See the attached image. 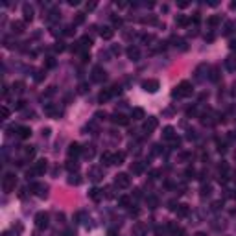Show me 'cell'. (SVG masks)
Listing matches in <instances>:
<instances>
[{
	"mask_svg": "<svg viewBox=\"0 0 236 236\" xmlns=\"http://www.w3.org/2000/svg\"><path fill=\"white\" fill-rule=\"evenodd\" d=\"M13 90L17 94H22L24 92V83H22V81H17V83H13Z\"/></svg>",
	"mask_w": 236,
	"mask_h": 236,
	"instance_id": "31",
	"label": "cell"
},
{
	"mask_svg": "<svg viewBox=\"0 0 236 236\" xmlns=\"http://www.w3.org/2000/svg\"><path fill=\"white\" fill-rule=\"evenodd\" d=\"M31 190H39L37 192L39 198H46L48 196V186L46 184H31Z\"/></svg>",
	"mask_w": 236,
	"mask_h": 236,
	"instance_id": "13",
	"label": "cell"
},
{
	"mask_svg": "<svg viewBox=\"0 0 236 236\" xmlns=\"http://www.w3.org/2000/svg\"><path fill=\"white\" fill-rule=\"evenodd\" d=\"M192 92H194V87H192L190 81H181L174 90V96L175 98H188V96H192Z\"/></svg>",
	"mask_w": 236,
	"mask_h": 236,
	"instance_id": "1",
	"label": "cell"
},
{
	"mask_svg": "<svg viewBox=\"0 0 236 236\" xmlns=\"http://www.w3.org/2000/svg\"><path fill=\"white\" fill-rule=\"evenodd\" d=\"M105 196H107V198H113V196H115V194H113V186L105 188Z\"/></svg>",
	"mask_w": 236,
	"mask_h": 236,
	"instance_id": "45",
	"label": "cell"
},
{
	"mask_svg": "<svg viewBox=\"0 0 236 236\" xmlns=\"http://www.w3.org/2000/svg\"><path fill=\"white\" fill-rule=\"evenodd\" d=\"M17 135H19V139H28L31 135V129L26 127V125H21V127H17Z\"/></svg>",
	"mask_w": 236,
	"mask_h": 236,
	"instance_id": "17",
	"label": "cell"
},
{
	"mask_svg": "<svg viewBox=\"0 0 236 236\" xmlns=\"http://www.w3.org/2000/svg\"><path fill=\"white\" fill-rule=\"evenodd\" d=\"M48 214H46V212H37V214H35V227H37V229H46V227H48Z\"/></svg>",
	"mask_w": 236,
	"mask_h": 236,
	"instance_id": "4",
	"label": "cell"
},
{
	"mask_svg": "<svg viewBox=\"0 0 236 236\" xmlns=\"http://www.w3.org/2000/svg\"><path fill=\"white\" fill-rule=\"evenodd\" d=\"M177 216H179V218H186L188 214H190V207L188 205H177Z\"/></svg>",
	"mask_w": 236,
	"mask_h": 236,
	"instance_id": "18",
	"label": "cell"
},
{
	"mask_svg": "<svg viewBox=\"0 0 236 236\" xmlns=\"http://www.w3.org/2000/svg\"><path fill=\"white\" fill-rule=\"evenodd\" d=\"M44 66H46V68H54V66H56V59H54V57H46Z\"/></svg>",
	"mask_w": 236,
	"mask_h": 236,
	"instance_id": "36",
	"label": "cell"
},
{
	"mask_svg": "<svg viewBox=\"0 0 236 236\" xmlns=\"http://www.w3.org/2000/svg\"><path fill=\"white\" fill-rule=\"evenodd\" d=\"M227 172H229V164H227L225 160H221V164H219V174H223V175H225Z\"/></svg>",
	"mask_w": 236,
	"mask_h": 236,
	"instance_id": "38",
	"label": "cell"
},
{
	"mask_svg": "<svg viewBox=\"0 0 236 236\" xmlns=\"http://www.w3.org/2000/svg\"><path fill=\"white\" fill-rule=\"evenodd\" d=\"M74 31H76V30H74V24H70V26H66V28H65L63 33H65V35H74Z\"/></svg>",
	"mask_w": 236,
	"mask_h": 236,
	"instance_id": "40",
	"label": "cell"
},
{
	"mask_svg": "<svg viewBox=\"0 0 236 236\" xmlns=\"http://www.w3.org/2000/svg\"><path fill=\"white\" fill-rule=\"evenodd\" d=\"M113 35H115V30H113V28H109V26H105V28L101 30V37H103V39H107V41H109V39H113Z\"/></svg>",
	"mask_w": 236,
	"mask_h": 236,
	"instance_id": "24",
	"label": "cell"
},
{
	"mask_svg": "<svg viewBox=\"0 0 236 236\" xmlns=\"http://www.w3.org/2000/svg\"><path fill=\"white\" fill-rule=\"evenodd\" d=\"M94 7H96V4H94V2H90V4H87V9H94Z\"/></svg>",
	"mask_w": 236,
	"mask_h": 236,
	"instance_id": "60",
	"label": "cell"
},
{
	"mask_svg": "<svg viewBox=\"0 0 236 236\" xmlns=\"http://www.w3.org/2000/svg\"><path fill=\"white\" fill-rule=\"evenodd\" d=\"M131 118H133V120H142V118H144V109L135 107L131 111Z\"/></svg>",
	"mask_w": 236,
	"mask_h": 236,
	"instance_id": "21",
	"label": "cell"
},
{
	"mask_svg": "<svg viewBox=\"0 0 236 236\" xmlns=\"http://www.w3.org/2000/svg\"><path fill=\"white\" fill-rule=\"evenodd\" d=\"M105 78H107V76H105V70L101 68V66H94V68H92V81L101 83Z\"/></svg>",
	"mask_w": 236,
	"mask_h": 236,
	"instance_id": "6",
	"label": "cell"
},
{
	"mask_svg": "<svg viewBox=\"0 0 236 236\" xmlns=\"http://www.w3.org/2000/svg\"><path fill=\"white\" fill-rule=\"evenodd\" d=\"M81 153H83V148H81L78 142H72V144L68 146V157H70V159H72V157L76 159V157H80Z\"/></svg>",
	"mask_w": 236,
	"mask_h": 236,
	"instance_id": "7",
	"label": "cell"
},
{
	"mask_svg": "<svg viewBox=\"0 0 236 236\" xmlns=\"http://www.w3.org/2000/svg\"><path fill=\"white\" fill-rule=\"evenodd\" d=\"M31 170H33V174H35V175H42V174L46 172V160H44V159L37 160V162L33 164V168H31Z\"/></svg>",
	"mask_w": 236,
	"mask_h": 236,
	"instance_id": "10",
	"label": "cell"
},
{
	"mask_svg": "<svg viewBox=\"0 0 236 236\" xmlns=\"http://www.w3.org/2000/svg\"><path fill=\"white\" fill-rule=\"evenodd\" d=\"M208 194H210V186L208 184L207 186H201V196H208Z\"/></svg>",
	"mask_w": 236,
	"mask_h": 236,
	"instance_id": "42",
	"label": "cell"
},
{
	"mask_svg": "<svg viewBox=\"0 0 236 236\" xmlns=\"http://www.w3.org/2000/svg\"><path fill=\"white\" fill-rule=\"evenodd\" d=\"M229 46H231V50H236V41H234V39L229 42Z\"/></svg>",
	"mask_w": 236,
	"mask_h": 236,
	"instance_id": "57",
	"label": "cell"
},
{
	"mask_svg": "<svg viewBox=\"0 0 236 236\" xmlns=\"http://www.w3.org/2000/svg\"><path fill=\"white\" fill-rule=\"evenodd\" d=\"M11 30H13V33H22V31H24V22L22 21L11 22Z\"/></svg>",
	"mask_w": 236,
	"mask_h": 236,
	"instance_id": "19",
	"label": "cell"
},
{
	"mask_svg": "<svg viewBox=\"0 0 236 236\" xmlns=\"http://www.w3.org/2000/svg\"><path fill=\"white\" fill-rule=\"evenodd\" d=\"M160 87V83L157 80H146V81H142V89L146 90V92H157Z\"/></svg>",
	"mask_w": 236,
	"mask_h": 236,
	"instance_id": "5",
	"label": "cell"
},
{
	"mask_svg": "<svg viewBox=\"0 0 236 236\" xmlns=\"http://www.w3.org/2000/svg\"><path fill=\"white\" fill-rule=\"evenodd\" d=\"M219 22H221V19H219V15H212V17L207 19V24L210 26V28H214V26H218Z\"/></svg>",
	"mask_w": 236,
	"mask_h": 236,
	"instance_id": "23",
	"label": "cell"
},
{
	"mask_svg": "<svg viewBox=\"0 0 236 236\" xmlns=\"http://www.w3.org/2000/svg\"><path fill=\"white\" fill-rule=\"evenodd\" d=\"M186 115H188V116H192V115H196V109H188V111H186Z\"/></svg>",
	"mask_w": 236,
	"mask_h": 236,
	"instance_id": "59",
	"label": "cell"
},
{
	"mask_svg": "<svg viewBox=\"0 0 236 236\" xmlns=\"http://www.w3.org/2000/svg\"><path fill=\"white\" fill-rule=\"evenodd\" d=\"M44 113L46 115H50V116H57V113H56V107H54V105H44Z\"/></svg>",
	"mask_w": 236,
	"mask_h": 236,
	"instance_id": "32",
	"label": "cell"
},
{
	"mask_svg": "<svg viewBox=\"0 0 236 236\" xmlns=\"http://www.w3.org/2000/svg\"><path fill=\"white\" fill-rule=\"evenodd\" d=\"M89 59H90V56H89L87 52H83V54H81V61H89Z\"/></svg>",
	"mask_w": 236,
	"mask_h": 236,
	"instance_id": "54",
	"label": "cell"
},
{
	"mask_svg": "<svg viewBox=\"0 0 236 236\" xmlns=\"http://www.w3.org/2000/svg\"><path fill=\"white\" fill-rule=\"evenodd\" d=\"M90 44H92V39H90L89 35H83V37L80 39V46L81 48H89Z\"/></svg>",
	"mask_w": 236,
	"mask_h": 236,
	"instance_id": "25",
	"label": "cell"
},
{
	"mask_svg": "<svg viewBox=\"0 0 236 236\" xmlns=\"http://www.w3.org/2000/svg\"><path fill=\"white\" fill-rule=\"evenodd\" d=\"M89 198L92 199V201H100V199L103 198V190H100V188H90L89 190Z\"/></svg>",
	"mask_w": 236,
	"mask_h": 236,
	"instance_id": "14",
	"label": "cell"
},
{
	"mask_svg": "<svg viewBox=\"0 0 236 236\" xmlns=\"http://www.w3.org/2000/svg\"><path fill=\"white\" fill-rule=\"evenodd\" d=\"M234 198H236V192H234Z\"/></svg>",
	"mask_w": 236,
	"mask_h": 236,
	"instance_id": "64",
	"label": "cell"
},
{
	"mask_svg": "<svg viewBox=\"0 0 236 236\" xmlns=\"http://www.w3.org/2000/svg\"><path fill=\"white\" fill-rule=\"evenodd\" d=\"M85 22V13H76V19H74V26Z\"/></svg>",
	"mask_w": 236,
	"mask_h": 236,
	"instance_id": "35",
	"label": "cell"
},
{
	"mask_svg": "<svg viewBox=\"0 0 236 236\" xmlns=\"http://www.w3.org/2000/svg\"><path fill=\"white\" fill-rule=\"evenodd\" d=\"M54 92H56V87H48V90L44 92V96H52Z\"/></svg>",
	"mask_w": 236,
	"mask_h": 236,
	"instance_id": "48",
	"label": "cell"
},
{
	"mask_svg": "<svg viewBox=\"0 0 236 236\" xmlns=\"http://www.w3.org/2000/svg\"><path fill=\"white\" fill-rule=\"evenodd\" d=\"M148 205H149V208H155L157 205H159V201H157V198H153V196H149V198H148Z\"/></svg>",
	"mask_w": 236,
	"mask_h": 236,
	"instance_id": "37",
	"label": "cell"
},
{
	"mask_svg": "<svg viewBox=\"0 0 236 236\" xmlns=\"http://www.w3.org/2000/svg\"><path fill=\"white\" fill-rule=\"evenodd\" d=\"M66 170H68V172H76L78 170V162H76V160H72V159H68V162H66Z\"/></svg>",
	"mask_w": 236,
	"mask_h": 236,
	"instance_id": "33",
	"label": "cell"
},
{
	"mask_svg": "<svg viewBox=\"0 0 236 236\" xmlns=\"http://www.w3.org/2000/svg\"><path fill=\"white\" fill-rule=\"evenodd\" d=\"M68 183H70V184H80V183H81L80 175H72V177H70V179H68Z\"/></svg>",
	"mask_w": 236,
	"mask_h": 236,
	"instance_id": "39",
	"label": "cell"
},
{
	"mask_svg": "<svg viewBox=\"0 0 236 236\" xmlns=\"http://www.w3.org/2000/svg\"><path fill=\"white\" fill-rule=\"evenodd\" d=\"M83 153H85V157H94V148L92 146H89V149H83Z\"/></svg>",
	"mask_w": 236,
	"mask_h": 236,
	"instance_id": "41",
	"label": "cell"
},
{
	"mask_svg": "<svg viewBox=\"0 0 236 236\" xmlns=\"http://www.w3.org/2000/svg\"><path fill=\"white\" fill-rule=\"evenodd\" d=\"M142 41H144V42H149V41H153V35H149V33H148V35H142Z\"/></svg>",
	"mask_w": 236,
	"mask_h": 236,
	"instance_id": "50",
	"label": "cell"
},
{
	"mask_svg": "<svg viewBox=\"0 0 236 236\" xmlns=\"http://www.w3.org/2000/svg\"><path fill=\"white\" fill-rule=\"evenodd\" d=\"M225 66H227V70H231V72L236 70V59L234 57H227L225 59Z\"/></svg>",
	"mask_w": 236,
	"mask_h": 236,
	"instance_id": "28",
	"label": "cell"
},
{
	"mask_svg": "<svg viewBox=\"0 0 236 236\" xmlns=\"http://www.w3.org/2000/svg\"><path fill=\"white\" fill-rule=\"evenodd\" d=\"M115 186H118V188H129V186H131V177H129L127 174H118L115 177Z\"/></svg>",
	"mask_w": 236,
	"mask_h": 236,
	"instance_id": "3",
	"label": "cell"
},
{
	"mask_svg": "<svg viewBox=\"0 0 236 236\" xmlns=\"http://www.w3.org/2000/svg\"><path fill=\"white\" fill-rule=\"evenodd\" d=\"M113 22H115V26H120L122 24V19L120 17H113Z\"/></svg>",
	"mask_w": 236,
	"mask_h": 236,
	"instance_id": "51",
	"label": "cell"
},
{
	"mask_svg": "<svg viewBox=\"0 0 236 236\" xmlns=\"http://www.w3.org/2000/svg\"><path fill=\"white\" fill-rule=\"evenodd\" d=\"M129 214H131V216H139L140 210H139V208H131V210H129Z\"/></svg>",
	"mask_w": 236,
	"mask_h": 236,
	"instance_id": "52",
	"label": "cell"
},
{
	"mask_svg": "<svg viewBox=\"0 0 236 236\" xmlns=\"http://www.w3.org/2000/svg\"><path fill=\"white\" fill-rule=\"evenodd\" d=\"M175 22H177L179 26H186V24H188V19L184 17V15H179V17L175 19Z\"/></svg>",
	"mask_w": 236,
	"mask_h": 236,
	"instance_id": "34",
	"label": "cell"
},
{
	"mask_svg": "<svg viewBox=\"0 0 236 236\" xmlns=\"http://www.w3.org/2000/svg\"><path fill=\"white\" fill-rule=\"evenodd\" d=\"M89 177H90L92 181H100V179H101L100 168H90V170H89Z\"/></svg>",
	"mask_w": 236,
	"mask_h": 236,
	"instance_id": "20",
	"label": "cell"
},
{
	"mask_svg": "<svg viewBox=\"0 0 236 236\" xmlns=\"http://www.w3.org/2000/svg\"><path fill=\"white\" fill-rule=\"evenodd\" d=\"M131 172L133 174H142L144 172V164L142 162H133L131 164Z\"/></svg>",
	"mask_w": 236,
	"mask_h": 236,
	"instance_id": "29",
	"label": "cell"
},
{
	"mask_svg": "<svg viewBox=\"0 0 236 236\" xmlns=\"http://www.w3.org/2000/svg\"><path fill=\"white\" fill-rule=\"evenodd\" d=\"M107 236H116V231H115V229H111V231L107 233Z\"/></svg>",
	"mask_w": 236,
	"mask_h": 236,
	"instance_id": "61",
	"label": "cell"
},
{
	"mask_svg": "<svg viewBox=\"0 0 236 236\" xmlns=\"http://www.w3.org/2000/svg\"><path fill=\"white\" fill-rule=\"evenodd\" d=\"M15 184H17V175L15 174H6L2 179V188L6 194H9V192L15 190Z\"/></svg>",
	"mask_w": 236,
	"mask_h": 236,
	"instance_id": "2",
	"label": "cell"
},
{
	"mask_svg": "<svg viewBox=\"0 0 236 236\" xmlns=\"http://www.w3.org/2000/svg\"><path fill=\"white\" fill-rule=\"evenodd\" d=\"M177 6H179V7H186V6H188V2H179Z\"/></svg>",
	"mask_w": 236,
	"mask_h": 236,
	"instance_id": "62",
	"label": "cell"
},
{
	"mask_svg": "<svg viewBox=\"0 0 236 236\" xmlns=\"http://www.w3.org/2000/svg\"><path fill=\"white\" fill-rule=\"evenodd\" d=\"M133 236H146V225L144 223H135L133 225Z\"/></svg>",
	"mask_w": 236,
	"mask_h": 236,
	"instance_id": "15",
	"label": "cell"
},
{
	"mask_svg": "<svg viewBox=\"0 0 236 236\" xmlns=\"http://www.w3.org/2000/svg\"><path fill=\"white\" fill-rule=\"evenodd\" d=\"M124 159H125V153H115V159H113V164H122L124 162Z\"/></svg>",
	"mask_w": 236,
	"mask_h": 236,
	"instance_id": "30",
	"label": "cell"
},
{
	"mask_svg": "<svg viewBox=\"0 0 236 236\" xmlns=\"http://www.w3.org/2000/svg\"><path fill=\"white\" fill-rule=\"evenodd\" d=\"M2 116H4V118H9V109H7L6 105L2 107Z\"/></svg>",
	"mask_w": 236,
	"mask_h": 236,
	"instance_id": "46",
	"label": "cell"
},
{
	"mask_svg": "<svg viewBox=\"0 0 236 236\" xmlns=\"http://www.w3.org/2000/svg\"><path fill=\"white\" fill-rule=\"evenodd\" d=\"M80 92H81V94L87 92V83H81V85H80Z\"/></svg>",
	"mask_w": 236,
	"mask_h": 236,
	"instance_id": "53",
	"label": "cell"
},
{
	"mask_svg": "<svg viewBox=\"0 0 236 236\" xmlns=\"http://www.w3.org/2000/svg\"><path fill=\"white\" fill-rule=\"evenodd\" d=\"M118 205L127 208L129 205H131V198H129V196H122V198H118Z\"/></svg>",
	"mask_w": 236,
	"mask_h": 236,
	"instance_id": "27",
	"label": "cell"
},
{
	"mask_svg": "<svg viewBox=\"0 0 236 236\" xmlns=\"http://www.w3.org/2000/svg\"><path fill=\"white\" fill-rule=\"evenodd\" d=\"M24 107H26V101L24 100H19L17 105H15V109H24Z\"/></svg>",
	"mask_w": 236,
	"mask_h": 236,
	"instance_id": "44",
	"label": "cell"
},
{
	"mask_svg": "<svg viewBox=\"0 0 236 236\" xmlns=\"http://www.w3.org/2000/svg\"><path fill=\"white\" fill-rule=\"evenodd\" d=\"M231 31H233V24H231V22H227V24H225V33L229 35Z\"/></svg>",
	"mask_w": 236,
	"mask_h": 236,
	"instance_id": "49",
	"label": "cell"
},
{
	"mask_svg": "<svg viewBox=\"0 0 236 236\" xmlns=\"http://www.w3.org/2000/svg\"><path fill=\"white\" fill-rule=\"evenodd\" d=\"M162 139L164 140H172V142L175 140V129L172 127V125H166V127L162 129Z\"/></svg>",
	"mask_w": 236,
	"mask_h": 236,
	"instance_id": "11",
	"label": "cell"
},
{
	"mask_svg": "<svg viewBox=\"0 0 236 236\" xmlns=\"http://www.w3.org/2000/svg\"><path fill=\"white\" fill-rule=\"evenodd\" d=\"M196 236H205V233H198V234H196Z\"/></svg>",
	"mask_w": 236,
	"mask_h": 236,
	"instance_id": "63",
	"label": "cell"
},
{
	"mask_svg": "<svg viewBox=\"0 0 236 236\" xmlns=\"http://www.w3.org/2000/svg\"><path fill=\"white\" fill-rule=\"evenodd\" d=\"M33 153H35V149L31 148V146H30L28 149H26V155H28V157H31V155H33Z\"/></svg>",
	"mask_w": 236,
	"mask_h": 236,
	"instance_id": "55",
	"label": "cell"
},
{
	"mask_svg": "<svg viewBox=\"0 0 236 236\" xmlns=\"http://www.w3.org/2000/svg\"><path fill=\"white\" fill-rule=\"evenodd\" d=\"M111 120H113V124H116V125H127L129 124V118L125 115H122V113H115Z\"/></svg>",
	"mask_w": 236,
	"mask_h": 236,
	"instance_id": "9",
	"label": "cell"
},
{
	"mask_svg": "<svg viewBox=\"0 0 236 236\" xmlns=\"http://www.w3.org/2000/svg\"><path fill=\"white\" fill-rule=\"evenodd\" d=\"M22 13H24V21L26 22L31 21V19H33V7L28 6V4H24V6H22Z\"/></svg>",
	"mask_w": 236,
	"mask_h": 236,
	"instance_id": "16",
	"label": "cell"
},
{
	"mask_svg": "<svg viewBox=\"0 0 236 236\" xmlns=\"http://www.w3.org/2000/svg\"><path fill=\"white\" fill-rule=\"evenodd\" d=\"M125 54H127V57L131 59V61H139V57H140V50L137 48V46H129V48L125 50Z\"/></svg>",
	"mask_w": 236,
	"mask_h": 236,
	"instance_id": "12",
	"label": "cell"
},
{
	"mask_svg": "<svg viewBox=\"0 0 236 236\" xmlns=\"http://www.w3.org/2000/svg\"><path fill=\"white\" fill-rule=\"evenodd\" d=\"M157 125H159V120L157 118H153V116H149L146 122H144V131L146 133H151V131H155L157 129Z\"/></svg>",
	"mask_w": 236,
	"mask_h": 236,
	"instance_id": "8",
	"label": "cell"
},
{
	"mask_svg": "<svg viewBox=\"0 0 236 236\" xmlns=\"http://www.w3.org/2000/svg\"><path fill=\"white\" fill-rule=\"evenodd\" d=\"M54 48H56V52H63V50H65V46H63V42H57Z\"/></svg>",
	"mask_w": 236,
	"mask_h": 236,
	"instance_id": "47",
	"label": "cell"
},
{
	"mask_svg": "<svg viewBox=\"0 0 236 236\" xmlns=\"http://www.w3.org/2000/svg\"><path fill=\"white\" fill-rule=\"evenodd\" d=\"M113 159H115V153H109V151L101 153V162L103 164H113Z\"/></svg>",
	"mask_w": 236,
	"mask_h": 236,
	"instance_id": "22",
	"label": "cell"
},
{
	"mask_svg": "<svg viewBox=\"0 0 236 236\" xmlns=\"http://www.w3.org/2000/svg\"><path fill=\"white\" fill-rule=\"evenodd\" d=\"M210 80H212V81H218V68H212V74H210Z\"/></svg>",
	"mask_w": 236,
	"mask_h": 236,
	"instance_id": "43",
	"label": "cell"
},
{
	"mask_svg": "<svg viewBox=\"0 0 236 236\" xmlns=\"http://www.w3.org/2000/svg\"><path fill=\"white\" fill-rule=\"evenodd\" d=\"M111 96H113V94H111V90H101V92H100V96H98V101H100V103H103V101H107Z\"/></svg>",
	"mask_w": 236,
	"mask_h": 236,
	"instance_id": "26",
	"label": "cell"
},
{
	"mask_svg": "<svg viewBox=\"0 0 236 236\" xmlns=\"http://www.w3.org/2000/svg\"><path fill=\"white\" fill-rule=\"evenodd\" d=\"M50 135V127H46V129H42V137H48Z\"/></svg>",
	"mask_w": 236,
	"mask_h": 236,
	"instance_id": "58",
	"label": "cell"
},
{
	"mask_svg": "<svg viewBox=\"0 0 236 236\" xmlns=\"http://www.w3.org/2000/svg\"><path fill=\"white\" fill-rule=\"evenodd\" d=\"M159 174H160L159 170H153V172H151V177H153V179H157V177H159Z\"/></svg>",
	"mask_w": 236,
	"mask_h": 236,
	"instance_id": "56",
	"label": "cell"
}]
</instances>
